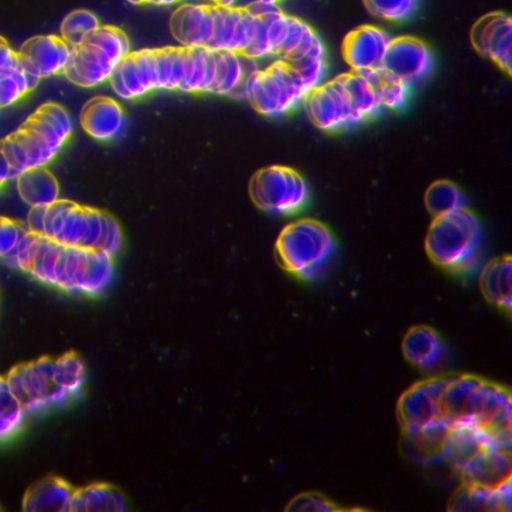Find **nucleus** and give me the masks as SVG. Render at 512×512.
<instances>
[{"label": "nucleus", "mask_w": 512, "mask_h": 512, "mask_svg": "<svg viewBox=\"0 0 512 512\" xmlns=\"http://www.w3.org/2000/svg\"><path fill=\"white\" fill-rule=\"evenodd\" d=\"M2 261L72 294L98 295L113 276V256L108 253L94 247L63 244L29 229Z\"/></svg>", "instance_id": "1"}, {"label": "nucleus", "mask_w": 512, "mask_h": 512, "mask_svg": "<svg viewBox=\"0 0 512 512\" xmlns=\"http://www.w3.org/2000/svg\"><path fill=\"white\" fill-rule=\"evenodd\" d=\"M440 421L446 427H476L511 444L510 391L479 376L450 375L440 396Z\"/></svg>", "instance_id": "2"}, {"label": "nucleus", "mask_w": 512, "mask_h": 512, "mask_svg": "<svg viewBox=\"0 0 512 512\" xmlns=\"http://www.w3.org/2000/svg\"><path fill=\"white\" fill-rule=\"evenodd\" d=\"M27 415L65 404L80 395L86 381L84 361L76 352L43 356L13 366L5 375Z\"/></svg>", "instance_id": "3"}, {"label": "nucleus", "mask_w": 512, "mask_h": 512, "mask_svg": "<svg viewBox=\"0 0 512 512\" xmlns=\"http://www.w3.org/2000/svg\"><path fill=\"white\" fill-rule=\"evenodd\" d=\"M27 227L60 243L98 248L111 256L122 242L120 226L112 215L65 198L31 207Z\"/></svg>", "instance_id": "4"}, {"label": "nucleus", "mask_w": 512, "mask_h": 512, "mask_svg": "<svg viewBox=\"0 0 512 512\" xmlns=\"http://www.w3.org/2000/svg\"><path fill=\"white\" fill-rule=\"evenodd\" d=\"M303 102L311 122L324 131L360 124L383 108L370 79L352 70L318 84Z\"/></svg>", "instance_id": "5"}, {"label": "nucleus", "mask_w": 512, "mask_h": 512, "mask_svg": "<svg viewBox=\"0 0 512 512\" xmlns=\"http://www.w3.org/2000/svg\"><path fill=\"white\" fill-rule=\"evenodd\" d=\"M71 132L67 110L58 103L45 102L15 131L0 139V149L16 177L26 169L48 164Z\"/></svg>", "instance_id": "6"}, {"label": "nucleus", "mask_w": 512, "mask_h": 512, "mask_svg": "<svg viewBox=\"0 0 512 512\" xmlns=\"http://www.w3.org/2000/svg\"><path fill=\"white\" fill-rule=\"evenodd\" d=\"M479 244V221L464 206L435 217L425 237V250L429 258L452 272H465L475 265Z\"/></svg>", "instance_id": "7"}, {"label": "nucleus", "mask_w": 512, "mask_h": 512, "mask_svg": "<svg viewBox=\"0 0 512 512\" xmlns=\"http://www.w3.org/2000/svg\"><path fill=\"white\" fill-rule=\"evenodd\" d=\"M334 250V237L322 222L303 218L285 225L275 243L281 266L303 279L316 276Z\"/></svg>", "instance_id": "8"}, {"label": "nucleus", "mask_w": 512, "mask_h": 512, "mask_svg": "<svg viewBox=\"0 0 512 512\" xmlns=\"http://www.w3.org/2000/svg\"><path fill=\"white\" fill-rule=\"evenodd\" d=\"M308 92L296 70L288 62L276 58L249 75L243 97L258 113L279 117L303 102Z\"/></svg>", "instance_id": "9"}, {"label": "nucleus", "mask_w": 512, "mask_h": 512, "mask_svg": "<svg viewBox=\"0 0 512 512\" xmlns=\"http://www.w3.org/2000/svg\"><path fill=\"white\" fill-rule=\"evenodd\" d=\"M249 195L260 210L288 215L305 205L308 186L297 170L285 165H270L252 175Z\"/></svg>", "instance_id": "10"}, {"label": "nucleus", "mask_w": 512, "mask_h": 512, "mask_svg": "<svg viewBox=\"0 0 512 512\" xmlns=\"http://www.w3.org/2000/svg\"><path fill=\"white\" fill-rule=\"evenodd\" d=\"M449 378L448 374L430 377L414 383L401 394L396 412L406 435L446 427L440 421V396Z\"/></svg>", "instance_id": "11"}, {"label": "nucleus", "mask_w": 512, "mask_h": 512, "mask_svg": "<svg viewBox=\"0 0 512 512\" xmlns=\"http://www.w3.org/2000/svg\"><path fill=\"white\" fill-rule=\"evenodd\" d=\"M108 81L115 94L126 100L159 89L156 48L130 51L114 67Z\"/></svg>", "instance_id": "12"}, {"label": "nucleus", "mask_w": 512, "mask_h": 512, "mask_svg": "<svg viewBox=\"0 0 512 512\" xmlns=\"http://www.w3.org/2000/svg\"><path fill=\"white\" fill-rule=\"evenodd\" d=\"M470 41L480 55L511 74L512 20L508 14L492 11L479 17L471 27Z\"/></svg>", "instance_id": "13"}, {"label": "nucleus", "mask_w": 512, "mask_h": 512, "mask_svg": "<svg viewBox=\"0 0 512 512\" xmlns=\"http://www.w3.org/2000/svg\"><path fill=\"white\" fill-rule=\"evenodd\" d=\"M255 24L256 17L247 5L213 4L212 33L207 47L243 54L252 40Z\"/></svg>", "instance_id": "14"}, {"label": "nucleus", "mask_w": 512, "mask_h": 512, "mask_svg": "<svg viewBox=\"0 0 512 512\" xmlns=\"http://www.w3.org/2000/svg\"><path fill=\"white\" fill-rule=\"evenodd\" d=\"M431 66L428 46L414 36L401 35L390 38L381 68L410 86L424 78Z\"/></svg>", "instance_id": "15"}, {"label": "nucleus", "mask_w": 512, "mask_h": 512, "mask_svg": "<svg viewBox=\"0 0 512 512\" xmlns=\"http://www.w3.org/2000/svg\"><path fill=\"white\" fill-rule=\"evenodd\" d=\"M17 52L19 63L41 79L63 74L72 47L60 35H35L25 40Z\"/></svg>", "instance_id": "16"}, {"label": "nucleus", "mask_w": 512, "mask_h": 512, "mask_svg": "<svg viewBox=\"0 0 512 512\" xmlns=\"http://www.w3.org/2000/svg\"><path fill=\"white\" fill-rule=\"evenodd\" d=\"M390 36L374 25L350 30L342 41V55L352 71L368 74L381 67Z\"/></svg>", "instance_id": "17"}, {"label": "nucleus", "mask_w": 512, "mask_h": 512, "mask_svg": "<svg viewBox=\"0 0 512 512\" xmlns=\"http://www.w3.org/2000/svg\"><path fill=\"white\" fill-rule=\"evenodd\" d=\"M511 447L494 446L484 450L458 470L462 482L497 489L511 481Z\"/></svg>", "instance_id": "18"}, {"label": "nucleus", "mask_w": 512, "mask_h": 512, "mask_svg": "<svg viewBox=\"0 0 512 512\" xmlns=\"http://www.w3.org/2000/svg\"><path fill=\"white\" fill-rule=\"evenodd\" d=\"M117 64L89 41L73 47L63 75L76 86L92 88L108 81Z\"/></svg>", "instance_id": "19"}, {"label": "nucleus", "mask_w": 512, "mask_h": 512, "mask_svg": "<svg viewBox=\"0 0 512 512\" xmlns=\"http://www.w3.org/2000/svg\"><path fill=\"white\" fill-rule=\"evenodd\" d=\"M213 25V4L185 3L171 13L169 29L181 46L207 47Z\"/></svg>", "instance_id": "20"}, {"label": "nucleus", "mask_w": 512, "mask_h": 512, "mask_svg": "<svg viewBox=\"0 0 512 512\" xmlns=\"http://www.w3.org/2000/svg\"><path fill=\"white\" fill-rule=\"evenodd\" d=\"M83 130L96 140H111L124 129L125 114L121 104L112 97L93 96L82 106L79 116Z\"/></svg>", "instance_id": "21"}, {"label": "nucleus", "mask_w": 512, "mask_h": 512, "mask_svg": "<svg viewBox=\"0 0 512 512\" xmlns=\"http://www.w3.org/2000/svg\"><path fill=\"white\" fill-rule=\"evenodd\" d=\"M401 350L404 358L421 370H433L445 355L440 335L427 325L410 327L403 336Z\"/></svg>", "instance_id": "22"}, {"label": "nucleus", "mask_w": 512, "mask_h": 512, "mask_svg": "<svg viewBox=\"0 0 512 512\" xmlns=\"http://www.w3.org/2000/svg\"><path fill=\"white\" fill-rule=\"evenodd\" d=\"M74 490L75 488L59 476L43 477L25 491L22 509L27 512L70 511Z\"/></svg>", "instance_id": "23"}, {"label": "nucleus", "mask_w": 512, "mask_h": 512, "mask_svg": "<svg viewBox=\"0 0 512 512\" xmlns=\"http://www.w3.org/2000/svg\"><path fill=\"white\" fill-rule=\"evenodd\" d=\"M257 69L255 59L232 51H215V75L210 93L243 97L244 84Z\"/></svg>", "instance_id": "24"}, {"label": "nucleus", "mask_w": 512, "mask_h": 512, "mask_svg": "<svg viewBox=\"0 0 512 512\" xmlns=\"http://www.w3.org/2000/svg\"><path fill=\"white\" fill-rule=\"evenodd\" d=\"M450 511H510L511 481L497 489L462 482L449 501Z\"/></svg>", "instance_id": "25"}, {"label": "nucleus", "mask_w": 512, "mask_h": 512, "mask_svg": "<svg viewBox=\"0 0 512 512\" xmlns=\"http://www.w3.org/2000/svg\"><path fill=\"white\" fill-rule=\"evenodd\" d=\"M214 75L215 50L205 46H184L180 91L210 93Z\"/></svg>", "instance_id": "26"}, {"label": "nucleus", "mask_w": 512, "mask_h": 512, "mask_svg": "<svg viewBox=\"0 0 512 512\" xmlns=\"http://www.w3.org/2000/svg\"><path fill=\"white\" fill-rule=\"evenodd\" d=\"M511 269V257L503 255L486 263L479 277L480 290L487 301L508 313L512 304Z\"/></svg>", "instance_id": "27"}, {"label": "nucleus", "mask_w": 512, "mask_h": 512, "mask_svg": "<svg viewBox=\"0 0 512 512\" xmlns=\"http://www.w3.org/2000/svg\"><path fill=\"white\" fill-rule=\"evenodd\" d=\"M15 179L19 196L31 207L46 205L59 198L58 181L45 166L26 169Z\"/></svg>", "instance_id": "28"}, {"label": "nucleus", "mask_w": 512, "mask_h": 512, "mask_svg": "<svg viewBox=\"0 0 512 512\" xmlns=\"http://www.w3.org/2000/svg\"><path fill=\"white\" fill-rule=\"evenodd\" d=\"M123 495L107 483H91L74 490L70 511H124Z\"/></svg>", "instance_id": "29"}, {"label": "nucleus", "mask_w": 512, "mask_h": 512, "mask_svg": "<svg viewBox=\"0 0 512 512\" xmlns=\"http://www.w3.org/2000/svg\"><path fill=\"white\" fill-rule=\"evenodd\" d=\"M40 78L18 64L0 72V109L8 107L31 92Z\"/></svg>", "instance_id": "30"}, {"label": "nucleus", "mask_w": 512, "mask_h": 512, "mask_svg": "<svg viewBox=\"0 0 512 512\" xmlns=\"http://www.w3.org/2000/svg\"><path fill=\"white\" fill-rule=\"evenodd\" d=\"M26 416L28 415L12 392L6 376L0 375V441L19 432Z\"/></svg>", "instance_id": "31"}, {"label": "nucleus", "mask_w": 512, "mask_h": 512, "mask_svg": "<svg viewBox=\"0 0 512 512\" xmlns=\"http://www.w3.org/2000/svg\"><path fill=\"white\" fill-rule=\"evenodd\" d=\"M424 203L428 212L435 218L462 207L463 196L453 182L436 180L426 189Z\"/></svg>", "instance_id": "32"}, {"label": "nucleus", "mask_w": 512, "mask_h": 512, "mask_svg": "<svg viewBox=\"0 0 512 512\" xmlns=\"http://www.w3.org/2000/svg\"><path fill=\"white\" fill-rule=\"evenodd\" d=\"M364 75L372 82L383 108L399 110L406 104L409 85L381 67Z\"/></svg>", "instance_id": "33"}, {"label": "nucleus", "mask_w": 512, "mask_h": 512, "mask_svg": "<svg viewBox=\"0 0 512 512\" xmlns=\"http://www.w3.org/2000/svg\"><path fill=\"white\" fill-rule=\"evenodd\" d=\"M184 46L156 48L158 88L179 90L183 71Z\"/></svg>", "instance_id": "34"}, {"label": "nucleus", "mask_w": 512, "mask_h": 512, "mask_svg": "<svg viewBox=\"0 0 512 512\" xmlns=\"http://www.w3.org/2000/svg\"><path fill=\"white\" fill-rule=\"evenodd\" d=\"M99 25L100 21L92 11L84 8L75 9L63 18L60 36L73 48L82 44Z\"/></svg>", "instance_id": "35"}, {"label": "nucleus", "mask_w": 512, "mask_h": 512, "mask_svg": "<svg viewBox=\"0 0 512 512\" xmlns=\"http://www.w3.org/2000/svg\"><path fill=\"white\" fill-rule=\"evenodd\" d=\"M85 41L96 45L116 64L131 51L127 34L111 24H100Z\"/></svg>", "instance_id": "36"}, {"label": "nucleus", "mask_w": 512, "mask_h": 512, "mask_svg": "<svg viewBox=\"0 0 512 512\" xmlns=\"http://www.w3.org/2000/svg\"><path fill=\"white\" fill-rule=\"evenodd\" d=\"M362 2L371 15L394 22L407 19L417 5V0H362Z\"/></svg>", "instance_id": "37"}, {"label": "nucleus", "mask_w": 512, "mask_h": 512, "mask_svg": "<svg viewBox=\"0 0 512 512\" xmlns=\"http://www.w3.org/2000/svg\"><path fill=\"white\" fill-rule=\"evenodd\" d=\"M27 230V224L0 215V260L15 250Z\"/></svg>", "instance_id": "38"}, {"label": "nucleus", "mask_w": 512, "mask_h": 512, "mask_svg": "<svg viewBox=\"0 0 512 512\" xmlns=\"http://www.w3.org/2000/svg\"><path fill=\"white\" fill-rule=\"evenodd\" d=\"M287 510L300 512H331L342 511L330 499L320 493L305 492L295 496L288 504Z\"/></svg>", "instance_id": "39"}, {"label": "nucleus", "mask_w": 512, "mask_h": 512, "mask_svg": "<svg viewBox=\"0 0 512 512\" xmlns=\"http://www.w3.org/2000/svg\"><path fill=\"white\" fill-rule=\"evenodd\" d=\"M18 64V52L0 35V72Z\"/></svg>", "instance_id": "40"}, {"label": "nucleus", "mask_w": 512, "mask_h": 512, "mask_svg": "<svg viewBox=\"0 0 512 512\" xmlns=\"http://www.w3.org/2000/svg\"><path fill=\"white\" fill-rule=\"evenodd\" d=\"M0 178L4 181L11 179L10 168L8 162L0 149Z\"/></svg>", "instance_id": "41"}, {"label": "nucleus", "mask_w": 512, "mask_h": 512, "mask_svg": "<svg viewBox=\"0 0 512 512\" xmlns=\"http://www.w3.org/2000/svg\"><path fill=\"white\" fill-rule=\"evenodd\" d=\"M211 4L217 6H234L236 5L237 0H208Z\"/></svg>", "instance_id": "42"}, {"label": "nucleus", "mask_w": 512, "mask_h": 512, "mask_svg": "<svg viewBox=\"0 0 512 512\" xmlns=\"http://www.w3.org/2000/svg\"><path fill=\"white\" fill-rule=\"evenodd\" d=\"M280 0H253L252 3L261 5V6H278V2Z\"/></svg>", "instance_id": "43"}, {"label": "nucleus", "mask_w": 512, "mask_h": 512, "mask_svg": "<svg viewBox=\"0 0 512 512\" xmlns=\"http://www.w3.org/2000/svg\"><path fill=\"white\" fill-rule=\"evenodd\" d=\"M180 0H150V4L152 5H170L176 3Z\"/></svg>", "instance_id": "44"}, {"label": "nucleus", "mask_w": 512, "mask_h": 512, "mask_svg": "<svg viewBox=\"0 0 512 512\" xmlns=\"http://www.w3.org/2000/svg\"><path fill=\"white\" fill-rule=\"evenodd\" d=\"M133 5H146L150 4V0H126Z\"/></svg>", "instance_id": "45"}, {"label": "nucleus", "mask_w": 512, "mask_h": 512, "mask_svg": "<svg viewBox=\"0 0 512 512\" xmlns=\"http://www.w3.org/2000/svg\"><path fill=\"white\" fill-rule=\"evenodd\" d=\"M4 182H5V181H4L2 178H0V187L2 186V184H3Z\"/></svg>", "instance_id": "46"}, {"label": "nucleus", "mask_w": 512, "mask_h": 512, "mask_svg": "<svg viewBox=\"0 0 512 512\" xmlns=\"http://www.w3.org/2000/svg\"><path fill=\"white\" fill-rule=\"evenodd\" d=\"M1 509V508H0Z\"/></svg>", "instance_id": "47"}]
</instances>
